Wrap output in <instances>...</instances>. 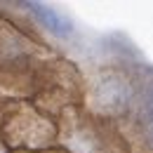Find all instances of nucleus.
I'll return each mask as SVG.
<instances>
[{
  "mask_svg": "<svg viewBox=\"0 0 153 153\" xmlns=\"http://www.w3.org/2000/svg\"><path fill=\"white\" fill-rule=\"evenodd\" d=\"M149 130H151V134H153V101L149 104Z\"/></svg>",
  "mask_w": 153,
  "mask_h": 153,
  "instance_id": "obj_3",
  "label": "nucleus"
},
{
  "mask_svg": "<svg viewBox=\"0 0 153 153\" xmlns=\"http://www.w3.org/2000/svg\"><path fill=\"white\" fill-rule=\"evenodd\" d=\"M97 101H99L104 108H108V111H120V108L127 106V101H130V90H127V85H125L123 80L108 78L106 82L99 85Z\"/></svg>",
  "mask_w": 153,
  "mask_h": 153,
  "instance_id": "obj_1",
  "label": "nucleus"
},
{
  "mask_svg": "<svg viewBox=\"0 0 153 153\" xmlns=\"http://www.w3.org/2000/svg\"><path fill=\"white\" fill-rule=\"evenodd\" d=\"M33 10H38L36 14H38V19L50 28V31H54L59 36H66V33H71V24L64 19L61 14H57L54 10H47V7H40V5H33Z\"/></svg>",
  "mask_w": 153,
  "mask_h": 153,
  "instance_id": "obj_2",
  "label": "nucleus"
}]
</instances>
